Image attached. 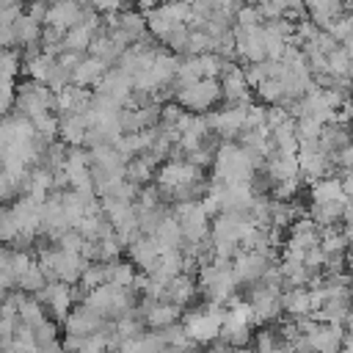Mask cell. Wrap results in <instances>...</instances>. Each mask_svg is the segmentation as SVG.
I'll return each mask as SVG.
<instances>
[{"label": "cell", "instance_id": "cell-1", "mask_svg": "<svg viewBox=\"0 0 353 353\" xmlns=\"http://www.w3.org/2000/svg\"><path fill=\"white\" fill-rule=\"evenodd\" d=\"M223 323H226V306L223 303H215V301H204L201 306L190 309L182 317V325L188 328L190 339L196 345H204V347L221 339Z\"/></svg>", "mask_w": 353, "mask_h": 353}, {"label": "cell", "instance_id": "cell-2", "mask_svg": "<svg viewBox=\"0 0 353 353\" xmlns=\"http://www.w3.org/2000/svg\"><path fill=\"white\" fill-rule=\"evenodd\" d=\"M201 171L199 165H193L188 157H168L163 165H157V174H154V182L160 185L163 190V199L171 201V193L185 188V185H193L201 179Z\"/></svg>", "mask_w": 353, "mask_h": 353}, {"label": "cell", "instance_id": "cell-3", "mask_svg": "<svg viewBox=\"0 0 353 353\" xmlns=\"http://www.w3.org/2000/svg\"><path fill=\"white\" fill-rule=\"evenodd\" d=\"M174 99L188 108L190 113H207L210 108H215L221 99H223V91H221V80L215 77H201L199 83L193 85H185L174 94Z\"/></svg>", "mask_w": 353, "mask_h": 353}, {"label": "cell", "instance_id": "cell-4", "mask_svg": "<svg viewBox=\"0 0 353 353\" xmlns=\"http://www.w3.org/2000/svg\"><path fill=\"white\" fill-rule=\"evenodd\" d=\"M248 108H251V105H226L223 110H212V113H207L212 132H215L221 141H237L240 132L245 130Z\"/></svg>", "mask_w": 353, "mask_h": 353}, {"label": "cell", "instance_id": "cell-5", "mask_svg": "<svg viewBox=\"0 0 353 353\" xmlns=\"http://www.w3.org/2000/svg\"><path fill=\"white\" fill-rule=\"evenodd\" d=\"M72 287H74V284H66V281H61V279H50L47 287H44L41 292H36V298L52 312V317H55L58 323H63L66 314H69V312L74 309V303H77Z\"/></svg>", "mask_w": 353, "mask_h": 353}, {"label": "cell", "instance_id": "cell-6", "mask_svg": "<svg viewBox=\"0 0 353 353\" xmlns=\"http://www.w3.org/2000/svg\"><path fill=\"white\" fill-rule=\"evenodd\" d=\"M298 165H301V176L306 182H317V179H323V176L331 174L334 160L320 146V141H314V143H301V149H298Z\"/></svg>", "mask_w": 353, "mask_h": 353}, {"label": "cell", "instance_id": "cell-7", "mask_svg": "<svg viewBox=\"0 0 353 353\" xmlns=\"http://www.w3.org/2000/svg\"><path fill=\"white\" fill-rule=\"evenodd\" d=\"M270 265H276V259L268 256V254H262V251H243L240 248V254L232 259V270H234L237 281L245 284V287L262 281Z\"/></svg>", "mask_w": 353, "mask_h": 353}, {"label": "cell", "instance_id": "cell-8", "mask_svg": "<svg viewBox=\"0 0 353 353\" xmlns=\"http://www.w3.org/2000/svg\"><path fill=\"white\" fill-rule=\"evenodd\" d=\"M234 44H237V58H245L248 63L268 61V39H265V25H254V28L234 25Z\"/></svg>", "mask_w": 353, "mask_h": 353}, {"label": "cell", "instance_id": "cell-9", "mask_svg": "<svg viewBox=\"0 0 353 353\" xmlns=\"http://www.w3.org/2000/svg\"><path fill=\"white\" fill-rule=\"evenodd\" d=\"M110 320L105 314H99L97 309H91L88 303H74V309L66 314V320L61 323L63 325V334H77V336H91L97 331H102Z\"/></svg>", "mask_w": 353, "mask_h": 353}, {"label": "cell", "instance_id": "cell-10", "mask_svg": "<svg viewBox=\"0 0 353 353\" xmlns=\"http://www.w3.org/2000/svg\"><path fill=\"white\" fill-rule=\"evenodd\" d=\"M132 91H135L132 77L124 69H119V66H110L105 72V77L99 80V85H97V94H105V97L116 99L119 105H127V99L132 97Z\"/></svg>", "mask_w": 353, "mask_h": 353}, {"label": "cell", "instance_id": "cell-11", "mask_svg": "<svg viewBox=\"0 0 353 353\" xmlns=\"http://www.w3.org/2000/svg\"><path fill=\"white\" fill-rule=\"evenodd\" d=\"M248 88H251V83H248L243 66H232L229 72H223L221 91H223V102L226 105H254Z\"/></svg>", "mask_w": 353, "mask_h": 353}, {"label": "cell", "instance_id": "cell-12", "mask_svg": "<svg viewBox=\"0 0 353 353\" xmlns=\"http://www.w3.org/2000/svg\"><path fill=\"white\" fill-rule=\"evenodd\" d=\"M127 254H130V259L135 262V268H141V270H146V273H152V270L157 268V262H160V245H157V240L149 237V234L135 237V240L127 245Z\"/></svg>", "mask_w": 353, "mask_h": 353}, {"label": "cell", "instance_id": "cell-13", "mask_svg": "<svg viewBox=\"0 0 353 353\" xmlns=\"http://www.w3.org/2000/svg\"><path fill=\"white\" fill-rule=\"evenodd\" d=\"M309 199H312V204H347L350 201L339 176H323V179L312 182Z\"/></svg>", "mask_w": 353, "mask_h": 353}, {"label": "cell", "instance_id": "cell-14", "mask_svg": "<svg viewBox=\"0 0 353 353\" xmlns=\"http://www.w3.org/2000/svg\"><path fill=\"white\" fill-rule=\"evenodd\" d=\"M314 353H339L345 345V325L342 323H320V328L309 336Z\"/></svg>", "mask_w": 353, "mask_h": 353}, {"label": "cell", "instance_id": "cell-15", "mask_svg": "<svg viewBox=\"0 0 353 353\" xmlns=\"http://www.w3.org/2000/svg\"><path fill=\"white\" fill-rule=\"evenodd\" d=\"M306 11H309V19L320 28V30H328L334 25V19H339L345 14V0H303Z\"/></svg>", "mask_w": 353, "mask_h": 353}, {"label": "cell", "instance_id": "cell-16", "mask_svg": "<svg viewBox=\"0 0 353 353\" xmlns=\"http://www.w3.org/2000/svg\"><path fill=\"white\" fill-rule=\"evenodd\" d=\"M281 306H284V314L298 320V317H309L314 312V303H312V290L309 287H287L281 292Z\"/></svg>", "mask_w": 353, "mask_h": 353}, {"label": "cell", "instance_id": "cell-17", "mask_svg": "<svg viewBox=\"0 0 353 353\" xmlns=\"http://www.w3.org/2000/svg\"><path fill=\"white\" fill-rule=\"evenodd\" d=\"M265 174L270 176V182H284V179H295L301 176V165H298V154H284V152H273L265 160Z\"/></svg>", "mask_w": 353, "mask_h": 353}, {"label": "cell", "instance_id": "cell-18", "mask_svg": "<svg viewBox=\"0 0 353 353\" xmlns=\"http://www.w3.org/2000/svg\"><path fill=\"white\" fill-rule=\"evenodd\" d=\"M179 317H182V306L174 301H149V309L143 314L146 328H168L179 323Z\"/></svg>", "mask_w": 353, "mask_h": 353}, {"label": "cell", "instance_id": "cell-19", "mask_svg": "<svg viewBox=\"0 0 353 353\" xmlns=\"http://www.w3.org/2000/svg\"><path fill=\"white\" fill-rule=\"evenodd\" d=\"M55 69H58V55H52V52H47V50H39L36 55L25 58V74H28L30 80H39V83H47V85H50Z\"/></svg>", "mask_w": 353, "mask_h": 353}, {"label": "cell", "instance_id": "cell-20", "mask_svg": "<svg viewBox=\"0 0 353 353\" xmlns=\"http://www.w3.org/2000/svg\"><path fill=\"white\" fill-rule=\"evenodd\" d=\"M196 292H199V279H196L193 273H179L176 279L168 281V287H165V301H174V303H179V306H188V303H193Z\"/></svg>", "mask_w": 353, "mask_h": 353}, {"label": "cell", "instance_id": "cell-21", "mask_svg": "<svg viewBox=\"0 0 353 353\" xmlns=\"http://www.w3.org/2000/svg\"><path fill=\"white\" fill-rule=\"evenodd\" d=\"M88 121L85 113H63L61 116V141L66 146H85Z\"/></svg>", "mask_w": 353, "mask_h": 353}, {"label": "cell", "instance_id": "cell-22", "mask_svg": "<svg viewBox=\"0 0 353 353\" xmlns=\"http://www.w3.org/2000/svg\"><path fill=\"white\" fill-rule=\"evenodd\" d=\"M154 240L160 245V254L168 251V248H185V232H182V223H179V218L174 212L165 215V221L154 232Z\"/></svg>", "mask_w": 353, "mask_h": 353}, {"label": "cell", "instance_id": "cell-23", "mask_svg": "<svg viewBox=\"0 0 353 353\" xmlns=\"http://www.w3.org/2000/svg\"><path fill=\"white\" fill-rule=\"evenodd\" d=\"M108 69H110V66H108L102 58L85 55V58H83V63L74 69L72 83H74V85H83V88H88V85H99V80L105 77V72H108Z\"/></svg>", "mask_w": 353, "mask_h": 353}, {"label": "cell", "instance_id": "cell-24", "mask_svg": "<svg viewBox=\"0 0 353 353\" xmlns=\"http://www.w3.org/2000/svg\"><path fill=\"white\" fill-rule=\"evenodd\" d=\"M347 143H353V130H350V124L331 121V124H325V127H323L320 146H323L328 154H334L336 149H342V146H347Z\"/></svg>", "mask_w": 353, "mask_h": 353}, {"label": "cell", "instance_id": "cell-25", "mask_svg": "<svg viewBox=\"0 0 353 353\" xmlns=\"http://www.w3.org/2000/svg\"><path fill=\"white\" fill-rule=\"evenodd\" d=\"M135 276H138V270H135L132 259H113V262H108V284L132 290Z\"/></svg>", "mask_w": 353, "mask_h": 353}, {"label": "cell", "instance_id": "cell-26", "mask_svg": "<svg viewBox=\"0 0 353 353\" xmlns=\"http://www.w3.org/2000/svg\"><path fill=\"white\" fill-rule=\"evenodd\" d=\"M345 207L347 204H309V218L325 229V226H334L339 221H345Z\"/></svg>", "mask_w": 353, "mask_h": 353}, {"label": "cell", "instance_id": "cell-27", "mask_svg": "<svg viewBox=\"0 0 353 353\" xmlns=\"http://www.w3.org/2000/svg\"><path fill=\"white\" fill-rule=\"evenodd\" d=\"M154 174H157V168H154L146 157H132V160L127 163V179H130V182H135L138 188H143V185L154 182Z\"/></svg>", "mask_w": 353, "mask_h": 353}, {"label": "cell", "instance_id": "cell-28", "mask_svg": "<svg viewBox=\"0 0 353 353\" xmlns=\"http://www.w3.org/2000/svg\"><path fill=\"white\" fill-rule=\"evenodd\" d=\"M47 312H50V309H47L36 295H25L22 303H19V320H25V323H30V325L44 323V320H47Z\"/></svg>", "mask_w": 353, "mask_h": 353}, {"label": "cell", "instance_id": "cell-29", "mask_svg": "<svg viewBox=\"0 0 353 353\" xmlns=\"http://www.w3.org/2000/svg\"><path fill=\"white\" fill-rule=\"evenodd\" d=\"M323 121L320 119H314V116H298L295 119V132H298V141L301 143H314V141H320V135H323Z\"/></svg>", "mask_w": 353, "mask_h": 353}, {"label": "cell", "instance_id": "cell-30", "mask_svg": "<svg viewBox=\"0 0 353 353\" xmlns=\"http://www.w3.org/2000/svg\"><path fill=\"white\" fill-rule=\"evenodd\" d=\"M102 284H108V262H88V268L80 276V287L88 292V290H97Z\"/></svg>", "mask_w": 353, "mask_h": 353}, {"label": "cell", "instance_id": "cell-31", "mask_svg": "<svg viewBox=\"0 0 353 353\" xmlns=\"http://www.w3.org/2000/svg\"><path fill=\"white\" fill-rule=\"evenodd\" d=\"M281 342H284V339L279 336V331H270V328H265V325H262V328L254 334L251 347H254V353H276Z\"/></svg>", "mask_w": 353, "mask_h": 353}, {"label": "cell", "instance_id": "cell-32", "mask_svg": "<svg viewBox=\"0 0 353 353\" xmlns=\"http://www.w3.org/2000/svg\"><path fill=\"white\" fill-rule=\"evenodd\" d=\"M328 63H331V74L334 77H353V61H350V52L342 47H336L334 52H328Z\"/></svg>", "mask_w": 353, "mask_h": 353}, {"label": "cell", "instance_id": "cell-33", "mask_svg": "<svg viewBox=\"0 0 353 353\" xmlns=\"http://www.w3.org/2000/svg\"><path fill=\"white\" fill-rule=\"evenodd\" d=\"M251 325H237V323H223V331H221V339L226 342V345H232V347H245L254 336H251V331H248Z\"/></svg>", "mask_w": 353, "mask_h": 353}, {"label": "cell", "instance_id": "cell-34", "mask_svg": "<svg viewBox=\"0 0 353 353\" xmlns=\"http://www.w3.org/2000/svg\"><path fill=\"white\" fill-rule=\"evenodd\" d=\"M188 41H190V25H176V28L163 39V44H165L171 52H176V55H188Z\"/></svg>", "mask_w": 353, "mask_h": 353}, {"label": "cell", "instance_id": "cell-35", "mask_svg": "<svg viewBox=\"0 0 353 353\" xmlns=\"http://www.w3.org/2000/svg\"><path fill=\"white\" fill-rule=\"evenodd\" d=\"M185 113H188V108H182L176 99H171V102H165V105H163V110H160V124H163V127H174V130H176V124L185 119Z\"/></svg>", "mask_w": 353, "mask_h": 353}, {"label": "cell", "instance_id": "cell-36", "mask_svg": "<svg viewBox=\"0 0 353 353\" xmlns=\"http://www.w3.org/2000/svg\"><path fill=\"white\" fill-rule=\"evenodd\" d=\"M328 33H331L339 44H345V41L353 36V14H347V11H345L339 19H334V25L328 28Z\"/></svg>", "mask_w": 353, "mask_h": 353}, {"label": "cell", "instance_id": "cell-37", "mask_svg": "<svg viewBox=\"0 0 353 353\" xmlns=\"http://www.w3.org/2000/svg\"><path fill=\"white\" fill-rule=\"evenodd\" d=\"M55 245H58V248H63V251H77V254H80V251H83V245H85V237H83L77 229H66V232L55 240Z\"/></svg>", "mask_w": 353, "mask_h": 353}, {"label": "cell", "instance_id": "cell-38", "mask_svg": "<svg viewBox=\"0 0 353 353\" xmlns=\"http://www.w3.org/2000/svg\"><path fill=\"white\" fill-rule=\"evenodd\" d=\"M33 331H36L39 345H47V342H55V339H58V325H55L52 320H44V323L33 325Z\"/></svg>", "mask_w": 353, "mask_h": 353}, {"label": "cell", "instance_id": "cell-39", "mask_svg": "<svg viewBox=\"0 0 353 353\" xmlns=\"http://www.w3.org/2000/svg\"><path fill=\"white\" fill-rule=\"evenodd\" d=\"M63 347H66V353H80V347L85 345V336H77V334H63Z\"/></svg>", "mask_w": 353, "mask_h": 353}, {"label": "cell", "instance_id": "cell-40", "mask_svg": "<svg viewBox=\"0 0 353 353\" xmlns=\"http://www.w3.org/2000/svg\"><path fill=\"white\" fill-rule=\"evenodd\" d=\"M342 188H345V193H347V199L353 201V168H347V171H342Z\"/></svg>", "mask_w": 353, "mask_h": 353}, {"label": "cell", "instance_id": "cell-41", "mask_svg": "<svg viewBox=\"0 0 353 353\" xmlns=\"http://www.w3.org/2000/svg\"><path fill=\"white\" fill-rule=\"evenodd\" d=\"M39 353H66L63 342L55 339V342H47V345H39Z\"/></svg>", "mask_w": 353, "mask_h": 353}, {"label": "cell", "instance_id": "cell-42", "mask_svg": "<svg viewBox=\"0 0 353 353\" xmlns=\"http://www.w3.org/2000/svg\"><path fill=\"white\" fill-rule=\"evenodd\" d=\"M276 353H298V350H295V347H292V342H281V345H279V350H276Z\"/></svg>", "mask_w": 353, "mask_h": 353}, {"label": "cell", "instance_id": "cell-43", "mask_svg": "<svg viewBox=\"0 0 353 353\" xmlns=\"http://www.w3.org/2000/svg\"><path fill=\"white\" fill-rule=\"evenodd\" d=\"M345 232H347V237H350V243H353V223H345Z\"/></svg>", "mask_w": 353, "mask_h": 353}, {"label": "cell", "instance_id": "cell-44", "mask_svg": "<svg viewBox=\"0 0 353 353\" xmlns=\"http://www.w3.org/2000/svg\"><path fill=\"white\" fill-rule=\"evenodd\" d=\"M339 353H353V347H342V350H339Z\"/></svg>", "mask_w": 353, "mask_h": 353}, {"label": "cell", "instance_id": "cell-45", "mask_svg": "<svg viewBox=\"0 0 353 353\" xmlns=\"http://www.w3.org/2000/svg\"><path fill=\"white\" fill-rule=\"evenodd\" d=\"M110 353H124V350H110Z\"/></svg>", "mask_w": 353, "mask_h": 353}, {"label": "cell", "instance_id": "cell-46", "mask_svg": "<svg viewBox=\"0 0 353 353\" xmlns=\"http://www.w3.org/2000/svg\"><path fill=\"white\" fill-rule=\"evenodd\" d=\"M350 130H353V121H350Z\"/></svg>", "mask_w": 353, "mask_h": 353}]
</instances>
